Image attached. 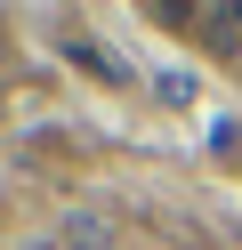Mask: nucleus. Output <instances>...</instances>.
Instances as JSON below:
<instances>
[{
  "instance_id": "1",
  "label": "nucleus",
  "mask_w": 242,
  "mask_h": 250,
  "mask_svg": "<svg viewBox=\"0 0 242 250\" xmlns=\"http://www.w3.org/2000/svg\"><path fill=\"white\" fill-rule=\"evenodd\" d=\"M234 33H242V8H234Z\"/></svg>"
}]
</instances>
